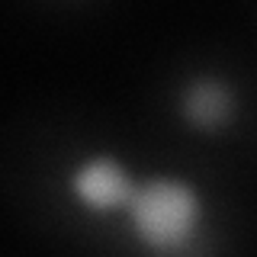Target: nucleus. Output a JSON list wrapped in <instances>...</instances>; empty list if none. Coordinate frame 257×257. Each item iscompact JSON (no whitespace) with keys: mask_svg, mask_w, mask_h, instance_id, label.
<instances>
[{"mask_svg":"<svg viewBox=\"0 0 257 257\" xmlns=\"http://www.w3.org/2000/svg\"><path fill=\"white\" fill-rule=\"evenodd\" d=\"M125 215L128 231L142 251L155 257H180L203 231L206 203L190 180L158 174L135 183Z\"/></svg>","mask_w":257,"mask_h":257,"instance_id":"nucleus-1","label":"nucleus"},{"mask_svg":"<svg viewBox=\"0 0 257 257\" xmlns=\"http://www.w3.org/2000/svg\"><path fill=\"white\" fill-rule=\"evenodd\" d=\"M132 171L116 155H87L68 174V196L87 215H116L125 212L135 193Z\"/></svg>","mask_w":257,"mask_h":257,"instance_id":"nucleus-2","label":"nucleus"},{"mask_svg":"<svg viewBox=\"0 0 257 257\" xmlns=\"http://www.w3.org/2000/svg\"><path fill=\"white\" fill-rule=\"evenodd\" d=\"M180 112L190 125L215 132L235 112V93L219 77H193L180 93Z\"/></svg>","mask_w":257,"mask_h":257,"instance_id":"nucleus-3","label":"nucleus"}]
</instances>
